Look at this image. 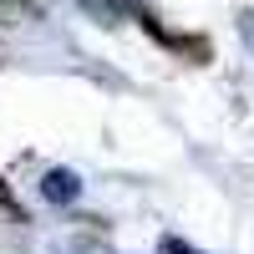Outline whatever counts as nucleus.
Wrapping results in <instances>:
<instances>
[{
	"label": "nucleus",
	"mask_w": 254,
	"mask_h": 254,
	"mask_svg": "<svg viewBox=\"0 0 254 254\" xmlns=\"http://www.w3.org/2000/svg\"><path fill=\"white\" fill-rule=\"evenodd\" d=\"M46 198H56V203L76 198V178L71 173H46Z\"/></svg>",
	"instance_id": "obj_1"
},
{
	"label": "nucleus",
	"mask_w": 254,
	"mask_h": 254,
	"mask_svg": "<svg viewBox=\"0 0 254 254\" xmlns=\"http://www.w3.org/2000/svg\"><path fill=\"white\" fill-rule=\"evenodd\" d=\"M81 10H92L102 26H117V15H122V5H117V0H81Z\"/></svg>",
	"instance_id": "obj_2"
},
{
	"label": "nucleus",
	"mask_w": 254,
	"mask_h": 254,
	"mask_svg": "<svg viewBox=\"0 0 254 254\" xmlns=\"http://www.w3.org/2000/svg\"><path fill=\"white\" fill-rule=\"evenodd\" d=\"M0 208H15V193H10V183L0 178Z\"/></svg>",
	"instance_id": "obj_3"
},
{
	"label": "nucleus",
	"mask_w": 254,
	"mask_h": 254,
	"mask_svg": "<svg viewBox=\"0 0 254 254\" xmlns=\"http://www.w3.org/2000/svg\"><path fill=\"white\" fill-rule=\"evenodd\" d=\"M163 249H168V254H198V249H188V244H178V239H168Z\"/></svg>",
	"instance_id": "obj_4"
}]
</instances>
